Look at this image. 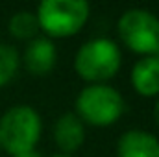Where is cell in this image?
<instances>
[{"mask_svg":"<svg viewBox=\"0 0 159 157\" xmlns=\"http://www.w3.org/2000/svg\"><path fill=\"white\" fill-rule=\"evenodd\" d=\"M41 133L43 120L32 105H13L0 117V146L11 155L35 150Z\"/></svg>","mask_w":159,"mask_h":157,"instance_id":"6da1fadb","label":"cell"},{"mask_svg":"<svg viewBox=\"0 0 159 157\" xmlns=\"http://www.w3.org/2000/svg\"><path fill=\"white\" fill-rule=\"evenodd\" d=\"M120 46L109 37H93L85 41L74 56V69L80 78L91 83H104L120 69Z\"/></svg>","mask_w":159,"mask_h":157,"instance_id":"7a4b0ae2","label":"cell"},{"mask_svg":"<svg viewBox=\"0 0 159 157\" xmlns=\"http://www.w3.org/2000/svg\"><path fill=\"white\" fill-rule=\"evenodd\" d=\"M124 113V98L107 83H89L76 96V115L93 126L115 124Z\"/></svg>","mask_w":159,"mask_h":157,"instance_id":"3957f363","label":"cell"},{"mask_svg":"<svg viewBox=\"0 0 159 157\" xmlns=\"http://www.w3.org/2000/svg\"><path fill=\"white\" fill-rule=\"evenodd\" d=\"M91 13L87 0H43L37 6V20L50 37L74 35L83 28Z\"/></svg>","mask_w":159,"mask_h":157,"instance_id":"277c9868","label":"cell"},{"mask_svg":"<svg viewBox=\"0 0 159 157\" xmlns=\"http://www.w3.org/2000/svg\"><path fill=\"white\" fill-rule=\"evenodd\" d=\"M117 30L122 43L133 52L152 56L159 44V17L148 9H126L117 22Z\"/></svg>","mask_w":159,"mask_h":157,"instance_id":"5b68a950","label":"cell"},{"mask_svg":"<svg viewBox=\"0 0 159 157\" xmlns=\"http://www.w3.org/2000/svg\"><path fill=\"white\" fill-rule=\"evenodd\" d=\"M22 61L28 72L35 76L48 74L56 67V61H57V48L54 41L50 37H34L32 41H28Z\"/></svg>","mask_w":159,"mask_h":157,"instance_id":"8992f818","label":"cell"},{"mask_svg":"<svg viewBox=\"0 0 159 157\" xmlns=\"http://www.w3.org/2000/svg\"><path fill=\"white\" fill-rule=\"evenodd\" d=\"M117 157H159V139L146 129H129L119 137Z\"/></svg>","mask_w":159,"mask_h":157,"instance_id":"52a82bcc","label":"cell"},{"mask_svg":"<svg viewBox=\"0 0 159 157\" xmlns=\"http://www.w3.org/2000/svg\"><path fill=\"white\" fill-rule=\"evenodd\" d=\"M54 141L63 154L76 152L85 141V126L76 113H63L54 124Z\"/></svg>","mask_w":159,"mask_h":157,"instance_id":"ba28073f","label":"cell"},{"mask_svg":"<svg viewBox=\"0 0 159 157\" xmlns=\"http://www.w3.org/2000/svg\"><path fill=\"white\" fill-rule=\"evenodd\" d=\"M131 85L143 96L159 94V59L156 56H144L133 65Z\"/></svg>","mask_w":159,"mask_h":157,"instance_id":"9c48e42d","label":"cell"},{"mask_svg":"<svg viewBox=\"0 0 159 157\" xmlns=\"http://www.w3.org/2000/svg\"><path fill=\"white\" fill-rule=\"evenodd\" d=\"M9 32L17 39L32 41L34 37H37V32H39L37 15L30 9H20V11L13 13L9 19Z\"/></svg>","mask_w":159,"mask_h":157,"instance_id":"30bf717a","label":"cell"},{"mask_svg":"<svg viewBox=\"0 0 159 157\" xmlns=\"http://www.w3.org/2000/svg\"><path fill=\"white\" fill-rule=\"evenodd\" d=\"M19 65H20V57L17 48L0 43V87L11 81V78L19 70Z\"/></svg>","mask_w":159,"mask_h":157,"instance_id":"8fae6325","label":"cell"},{"mask_svg":"<svg viewBox=\"0 0 159 157\" xmlns=\"http://www.w3.org/2000/svg\"><path fill=\"white\" fill-rule=\"evenodd\" d=\"M13 157H41V154L37 150H28V152H22V154H17Z\"/></svg>","mask_w":159,"mask_h":157,"instance_id":"7c38bea8","label":"cell"},{"mask_svg":"<svg viewBox=\"0 0 159 157\" xmlns=\"http://www.w3.org/2000/svg\"><path fill=\"white\" fill-rule=\"evenodd\" d=\"M154 117H156V120H157V124H159V100L156 102V105H154Z\"/></svg>","mask_w":159,"mask_h":157,"instance_id":"4fadbf2b","label":"cell"},{"mask_svg":"<svg viewBox=\"0 0 159 157\" xmlns=\"http://www.w3.org/2000/svg\"><path fill=\"white\" fill-rule=\"evenodd\" d=\"M152 56H156V57L159 59V44L156 46V50H154V54H152Z\"/></svg>","mask_w":159,"mask_h":157,"instance_id":"5bb4252c","label":"cell"},{"mask_svg":"<svg viewBox=\"0 0 159 157\" xmlns=\"http://www.w3.org/2000/svg\"><path fill=\"white\" fill-rule=\"evenodd\" d=\"M52 157H72V155H69V154H56V155H52Z\"/></svg>","mask_w":159,"mask_h":157,"instance_id":"9a60e30c","label":"cell"}]
</instances>
